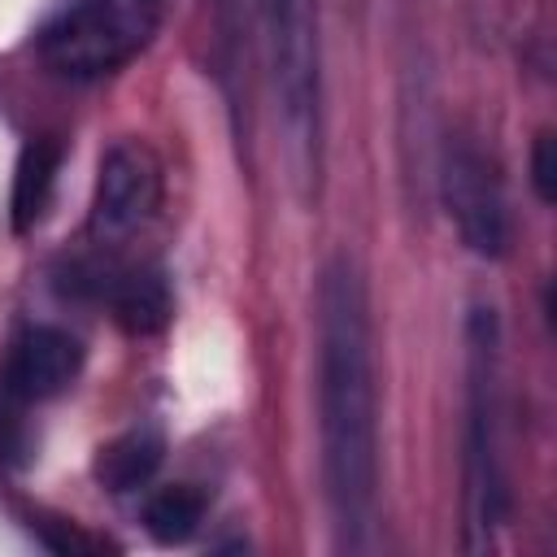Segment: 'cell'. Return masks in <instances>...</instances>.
<instances>
[{
  "mask_svg": "<svg viewBox=\"0 0 557 557\" xmlns=\"http://www.w3.org/2000/svg\"><path fill=\"white\" fill-rule=\"evenodd\" d=\"M161 205V165L148 144L122 139L100 157L96 196H91V235L117 244L152 222Z\"/></svg>",
  "mask_w": 557,
  "mask_h": 557,
  "instance_id": "8992f818",
  "label": "cell"
},
{
  "mask_svg": "<svg viewBox=\"0 0 557 557\" xmlns=\"http://www.w3.org/2000/svg\"><path fill=\"white\" fill-rule=\"evenodd\" d=\"M161 435L152 431H126L117 440H109L100 453H96V479L126 496V492H139L152 483V474L161 470Z\"/></svg>",
  "mask_w": 557,
  "mask_h": 557,
  "instance_id": "9c48e42d",
  "label": "cell"
},
{
  "mask_svg": "<svg viewBox=\"0 0 557 557\" xmlns=\"http://www.w3.org/2000/svg\"><path fill=\"white\" fill-rule=\"evenodd\" d=\"M440 200L461 244L474 257H505L513 244V218L505 200V183L496 161L483 152L474 135H448L440 152Z\"/></svg>",
  "mask_w": 557,
  "mask_h": 557,
  "instance_id": "5b68a950",
  "label": "cell"
},
{
  "mask_svg": "<svg viewBox=\"0 0 557 557\" xmlns=\"http://www.w3.org/2000/svg\"><path fill=\"white\" fill-rule=\"evenodd\" d=\"M170 17V0H61L35 30L39 61L70 83H96L144 57Z\"/></svg>",
  "mask_w": 557,
  "mask_h": 557,
  "instance_id": "277c9868",
  "label": "cell"
},
{
  "mask_svg": "<svg viewBox=\"0 0 557 557\" xmlns=\"http://www.w3.org/2000/svg\"><path fill=\"white\" fill-rule=\"evenodd\" d=\"M318 448L339 548H370L379 518V379L370 292L348 252L318 274Z\"/></svg>",
  "mask_w": 557,
  "mask_h": 557,
  "instance_id": "6da1fadb",
  "label": "cell"
},
{
  "mask_svg": "<svg viewBox=\"0 0 557 557\" xmlns=\"http://www.w3.org/2000/svg\"><path fill=\"white\" fill-rule=\"evenodd\" d=\"M466 544L492 548L509 518V479L500 457V318L474 305L466 318V435H461Z\"/></svg>",
  "mask_w": 557,
  "mask_h": 557,
  "instance_id": "3957f363",
  "label": "cell"
},
{
  "mask_svg": "<svg viewBox=\"0 0 557 557\" xmlns=\"http://www.w3.org/2000/svg\"><path fill=\"white\" fill-rule=\"evenodd\" d=\"M531 187L544 205L557 200V157H553V135L548 131H540L535 148H531Z\"/></svg>",
  "mask_w": 557,
  "mask_h": 557,
  "instance_id": "7c38bea8",
  "label": "cell"
},
{
  "mask_svg": "<svg viewBox=\"0 0 557 557\" xmlns=\"http://www.w3.org/2000/svg\"><path fill=\"white\" fill-rule=\"evenodd\" d=\"M78 374H83L78 335H70L65 326L35 322L9 344V357L0 361V400L13 409L44 405L61 396Z\"/></svg>",
  "mask_w": 557,
  "mask_h": 557,
  "instance_id": "52a82bcc",
  "label": "cell"
},
{
  "mask_svg": "<svg viewBox=\"0 0 557 557\" xmlns=\"http://www.w3.org/2000/svg\"><path fill=\"white\" fill-rule=\"evenodd\" d=\"M261 26V52L274 87V113L292 165V183L305 200L322 187L326 165V96H322V39L318 0H252Z\"/></svg>",
  "mask_w": 557,
  "mask_h": 557,
  "instance_id": "7a4b0ae2",
  "label": "cell"
},
{
  "mask_svg": "<svg viewBox=\"0 0 557 557\" xmlns=\"http://www.w3.org/2000/svg\"><path fill=\"white\" fill-rule=\"evenodd\" d=\"M200 522H205V492H196L191 483H170L144 500V527L161 544L191 540L200 531Z\"/></svg>",
  "mask_w": 557,
  "mask_h": 557,
  "instance_id": "8fae6325",
  "label": "cell"
},
{
  "mask_svg": "<svg viewBox=\"0 0 557 557\" xmlns=\"http://www.w3.org/2000/svg\"><path fill=\"white\" fill-rule=\"evenodd\" d=\"M57 165L61 152L52 144H26L22 161H17V178H13V226L26 231L48 213L52 187H57Z\"/></svg>",
  "mask_w": 557,
  "mask_h": 557,
  "instance_id": "30bf717a",
  "label": "cell"
},
{
  "mask_svg": "<svg viewBox=\"0 0 557 557\" xmlns=\"http://www.w3.org/2000/svg\"><path fill=\"white\" fill-rule=\"evenodd\" d=\"M100 296L109 300L113 318L131 331V335H152L170 322V287L157 270H117V274H100Z\"/></svg>",
  "mask_w": 557,
  "mask_h": 557,
  "instance_id": "ba28073f",
  "label": "cell"
}]
</instances>
